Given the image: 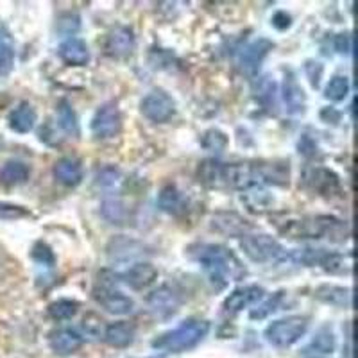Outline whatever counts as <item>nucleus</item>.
<instances>
[{"label":"nucleus","mask_w":358,"mask_h":358,"mask_svg":"<svg viewBox=\"0 0 358 358\" xmlns=\"http://www.w3.org/2000/svg\"><path fill=\"white\" fill-rule=\"evenodd\" d=\"M201 268L215 289H224L228 281H238L245 274L244 265L231 252V249L219 244H201L194 252Z\"/></svg>","instance_id":"f257e3e1"},{"label":"nucleus","mask_w":358,"mask_h":358,"mask_svg":"<svg viewBox=\"0 0 358 358\" xmlns=\"http://www.w3.org/2000/svg\"><path fill=\"white\" fill-rule=\"evenodd\" d=\"M281 233L289 238H331L334 242H344L348 238V226L344 220L331 215H308L296 220H287Z\"/></svg>","instance_id":"f03ea898"},{"label":"nucleus","mask_w":358,"mask_h":358,"mask_svg":"<svg viewBox=\"0 0 358 358\" xmlns=\"http://www.w3.org/2000/svg\"><path fill=\"white\" fill-rule=\"evenodd\" d=\"M210 331V324L201 319H188V321L181 322L178 328L167 331V334L159 335L158 338L152 341V348L163 351H174V353H181V351L192 350L196 348L201 341Z\"/></svg>","instance_id":"7ed1b4c3"},{"label":"nucleus","mask_w":358,"mask_h":358,"mask_svg":"<svg viewBox=\"0 0 358 358\" xmlns=\"http://www.w3.org/2000/svg\"><path fill=\"white\" fill-rule=\"evenodd\" d=\"M241 248L245 257L255 264H271V262L285 260L289 252L285 248L271 235L257 233V235H245L241 241Z\"/></svg>","instance_id":"20e7f679"},{"label":"nucleus","mask_w":358,"mask_h":358,"mask_svg":"<svg viewBox=\"0 0 358 358\" xmlns=\"http://www.w3.org/2000/svg\"><path fill=\"white\" fill-rule=\"evenodd\" d=\"M308 330V321L301 315H290L285 319H278L265 328V341L274 348H290Z\"/></svg>","instance_id":"39448f33"},{"label":"nucleus","mask_w":358,"mask_h":358,"mask_svg":"<svg viewBox=\"0 0 358 358\" xmlns=\"http://www.w3.org/2000/svg\"><path fill=\"white\" fill-rule=\"evenodd\" d=\"M94 296L99 305L106 310V312L113 313V315H126V313L133 312L134 308L133 299L115 287L113 276L110 280H104L101 276V280L97 281V287L94 290Z\"/></svg>","instance_id":"423d86ee"},{"label":"nucleus","mask_w":358,"mask_h":358,"mask_svg":"<svg viewBox=\"0 0 358 358\" xmlns=\"http://www.w3.org/2000/svg\"><path fill=\"white\" fill-rule=\"evenodd\" d=\"M92 134L99 140L115 138L122 129V115L115 102H104L95 110L92 122H90Z\"/></svg>","instance_id":"0eeeda50"},{"label":"nucleus","mask_w":358,"mask_h":358,"mask_svg":"<svg viewBox=\"0 0 358 358\" xmlns=\"http://www.w3.org/2000/svg\"><path fill=\"white\" fill-rule=\"evenodd\" d=\"M140 111L143 117L149 118L151 122L163 124L169 122L176 113V102L167 92L163 90H152L151 94H147L140 102Z\"/></svg>","instance_id":"6e6552de"},{"label":"nucleus","mask_w":358,"mask_h":358,"mask_svg":"<svg viewBox=\"0 0 358 358\" xmlns=\"http://www.w3.org/2000/svg\"><path fill=\"white\" fill-rule=\"evenodd\" d=\"M305 185L322 197L342 196L341 178L330 169L310 167L305 172Z\"/></svg>","instance_id":"1a4fd4ad"},{"label":"nucleus","mask_w":358,"mask_h":358,"mask_svg":"<svg viewBox=\"0 0 358 358\" xmlns=\"http://www.w3.org/2000/svg\"><path fill=\"white\" fill-rule=\"evenodd\" d=\"M273 49V41L267 40V38H258L252 43H249L248 47H244V50L238 56V66L248 76H255L262 66V63H264L265 57L268 56V52Z\"/></svg>","instance_id":"9d476101"},{"label":"nucleus","mask_w":358,"mask_h":358,"mask_svg":"<svg viewBox=\"0 0 358 358\" xmlns=\"http://www.w3.org/2000/svg\"><path fill=\"white\" fill-rule=\"evenodd\" d=\"M265 297V289L260 285H245L241 289L233 290L222 303V308L226 313H238L245 308L258 305Z\"/></svg>","instance_id":"9b49d317"},{"label":"nucleus","mask_w":358,"mask_h":358,"mask_svg":"<svg viewBox=\"0 0 358 358\" xmlns=\"http://www.w3.org/2000/svg\"><path fill=\"white\" fill-rule=\"evenodd\" d=\"M147 303H149V308L155 312V315L167 319L179 310V306H181V296L172 287L162 285L158 290H155L149 296Z\"/></svg>","instance_id":"f8f14e48"},{"label":"nucleus","mask_w":358,"mask_h":358,"mask_svg":"<svg viewBox=\"0 0 358 358\" xmlns=\"http://www.w3.org/2000/svg\"><path fill=\"white\" fill-rule=\"evenodd\" d=\"M120 278L133 290H143L158 280V268L149 262H136Z\"/></svg>","instance_id":"ddd939ff"},{"label":"nucleus","mask_w":358,"mask_h":358,"mask_svg":"<svg viewBox=\"0 0 358 358\" xmlns=\"http://www.w3.org/2000/svg\"><path fill=\"white\" fill-rule=\"evenodd\" d=\"M52 174L57 179V183L65 185V187H78L85 178V169H83V163L79 158L65 156V158L57 159L54 163Z\"/></svg>","instance_id":"4468645a"},{"label":"nucleus","mask_w":358,"mask_h":358,"mask_svg":"<svg viewBox=\"0 0 358 358\" xmlns=\"http://www.w3.org/2000/svg\"><path fill=\"white\" fill-rule=\"evenodd\" d=\"M212 228L226 236H245L251 231V224L244 217L233 212H219L213 215Z\"/></svg>","instance_id":"2eb2a0df"},{"label":"nucleus","mask_w":358,"mask_h":358,"mask_svg":"<svg viewBox=\"0 0 358 358\" xmlns=\"http://www.w3.org/2000/svg\"><path fill=\"white\" fill-rule=\"evenodd\" d=\"M57 54L62 57V62L69 66H86L90 63V49L81 38H66L59 45Z\"/></svg>","instance_id":"dca6fc26"},{"label":"nucleus","mask_w":358,"mask_h":358,"mask_svg":"<svg viewBox=\"0 0 358 358\" xmlns=\"http://www.w3.org/2000/svg\"><path fill=\"white\" fill-rule=\"evenodd\" d=\"M134 45H136V40H134L133 31L129 27H117L108 36L106 52L113 57H126L133 54Z\"/></svg>","instance_id":"f3484780"},{"label":"nucleus","mask_w":358,"mask_h":358,"mask_svg":"<svg viewBox=\"0 0 358 358\" xmlns=\"http://www.w3.org/2000/svg\"><path fill=\"white\" fill-rule=\"evenodd\" d=\"M49 344L56 355L69 357V355L76 353L83 346V337L78 331L63 328V330H56L50 334Z\"/></svg>","instance_id":"a211bd4d"},{"label":"nucleus","mask_w":358,"mask_h":358,"mask_svg":"<svg viewBox=\"0 0 358 358\" xmlns=\"http://www.w3.org/2000/svg\"><path fill=\"white\" fill-rule=\"evenodd\" d=\"M38 120V113L36 110L33 108V104H29V102H20L15 110L9 113L8 117V124L15 133L25 134L29 131H33L34 126H36Z\"/></svg>","instance_id":"6ab92c4d"},{"label":"nucleus","mask_w":358,"mask_h":358,"mask_svg":"<svg viewBox=\"0 0 358 358\" xmlns=\"http://www.w3.org/2000/svg\"><path fill=\"white\" fill-rule=\"evenodd\" d=\"M315 299H319L324 305L337 306V308H351V289L348 287H338V285H321L315 290Z\"/></svg>","instance_id":"aec40b11"},{"label":"nucleus","mask_w":358,"mask_h":358,"mask_svg":"<svg viewBox=\"0 0 358 358\" xmlns=\"http://www.w3.org/2000/svg\"><path fill=\"white\" fill-rule=\"evenodd\" d=\"M15 40L8 25L0 20V78H8L15 69Z\"/></svg>","instance_id":"412c9836"},{"label":"nucleus","mask_w":358,"mask_h":358,"mask_svg":"<svg viewBox=\"0 0 358 358\" xmlns=\"http://www.w3.org/2000/svg\"><path fill=\"white\" fill-rule=\"evenodd\" d=\"M281 97H283V102H285L289 113H303L305 111L306 95L294 76L285 78L283 90H281Z\"/></svg>","instance_id":"4be33fe9"},{"label":"nucleus","mask_w":358,"mask_h":358,"mask_svg":"<svg viewBox=\"0 0 358 358\" xmlns=\"http://www.w3.org/2000/svg\"><path fill=\"white\" fill-rule=\"evenodd\" d=\"M158 206L162 212L171 213V215H179L185 212L187 201H185L183 192H179L174 185H165L158 196Z\"/></svg>","instance_id":"5701e85b"},{"label":"nucleus","mask_w":358,"mask_h":358,"mask_svg":"<svg viewBox=\"0 0 358 358\" xmlns=\"http://www.w3.org/2000/svg\"><path fill=\"white\" fill-rule=\"evenodd\" d=\"M102 338L113 348H127L134 341V326L126 321L108 324Z\"/></svg>","instance_id":"b1692460"},{"label":"nucleus","mask_w":358,"mask_h":358,"mask_svg":"<svg viewBox=\"0 0 358 358\" xmlns=\"http://www.w3.org/2000/svg\"><path fill=\"white\" fill-rule=\"evenodd\" d=\"M29 176H31V169L24 162H18V159L6 162L0 167V183L8 185V187L24 185L29 179Z\"/></svg>","instance_id":"393cba45"},{"label":"nucleus","mask_w":358,"mask_h":358,"mask_svg":"<svg viewBox=\"0 0 358 358\" xmlns=\"http://www.w3.org/2000/svg\"><path fill=\"white\" fill-rule=\"evenodd\" d=\"M242 201H244V204L248 206V210L251 213H265L271 208V204H273L271 194L267 190H264L262 187H258V185L244 190Z\"/></svg>","instance_id":"a878e982"},{"label":"nucleus","mask_w":358,"mask_h":358,"mask_svg":"<svg viewBox=\"0 0 358 358\" xmlns=\"http://www.w3.org/2000/svg\"><path fill=\"white\" fill-rule=\"evenodd\" d=\"M56 117H57V126L59 129L63 131L69 136H79V122H78V115L73 111V108L70 106L69 101H59L56 110Z\"/></svg>","instance_id":"bb28decb"},{"label":"nucleus","mask_w":358,"mask_h":358,"mask_svg":"<svg viewBox=\"0 0 358 358\" xmlns=\"http://www.w3.org/2000/svg\"><path fill=\"white\" fill-rule=\"evenodd\" d=\"M319 267H322L326 273L330 274H348L353 268V258H351V255L324 251V257H322Z\"/></svg>","instance_id":"cd10ccee"},{"label":"nucleus","mask_w":358,"mask_h":358,"mask_svg":"<svg viewBox=\"0 0 358 358\" xmlns=\"http://www.w3.org/2000/svg\"><path fill=\"white\" fill-rule=\"evenodd\" d=\"M252 94H255V97H257L264 106L271 108L276 104L278 86L276 83H274V79H271L268 76H264V78H258V81H255V85H252Z\"/></svg>","instance_id":"c85d7f7f"},{"label":"nucleus","mask_w":358,"mask_h":358,"mask_svg":"<svg viewBox=\"0 0 358 358\" xmlns=\"http://www.w3.org/2000/svg\"><path fill=\"white\" fill-rule=\"evenodd\" d=\"M102 217L111 224H124L127 219V208L118 197H106L101 204Z\"/></svg>","instance_id":"c756f323"},{"label":"nucleus","mask_w":358,"mask_h":358,"mask_svg":"<svg viewBox=\"0 0 358 358\" xmlns=\"http://www.w3.org/2000/svg\"><path fill=\"white\" fill-rule=\"evenodd\" d=\"M79 310V303L73 301V299H57V301H52L47 308L50 317L54 321H69L72 319Z\"/></svg>","instance_id":"7c9ffc66"},{"label":"nucleus","mask_w":358,"mask_h":358,"mask_svg":"<svg viewBox=\"0 0 358 358\" xmlns=\"http://www.w3.org/2000/svg\"><path fill=\"white\" fill-rule=\"evenodd\" d=\"M350 79L346 76H334L330 79V83L326 85L324 88V95L326 99H330L331 102H341L350 95Z\"/></svg>","instance_id":"2f4dec72"},{"label":"nucleus","mask_w":358,"mask_h":358,"mask_svg":"<svg viewBox=\"0 0 358 358\" xmlns=\"http://www.w3.org/2000/svg\"><path fill=\"white\" fill-rule=\"evenodd\" d=\"M337 346V341H335V335L330 328H321L315 335V338L310 344V350H313V353L317 355H331Z\"/></svg>","instance_id":"473e14b6"},{"label":"nucleus","mask_w":358,"mask_h":358,"mask_svg":"<svg viewBox=\"0 0 358 358\" xmlns=\"http://www.w3.org/2000/svg\"><path fill=\"white\" fill-rule=\"evenodd\" d=\"M283 296H285V292H276L273 297H268V299H265L264 297L260 305H255L251 308V312H249L251 319H258V321H260V319L268 317L271 313H274L276 310H280Z\"/></svg>","instance_id":"72a5a7b5"},{"label":"nucleus","mask_w":358,"mask_h":358,"mask_svg":"<svg viewBox=\"0 0 358 358\" xmlns=\"http://www.w3.org/2000/svg\"><path fill=\"white\" fill-rule=\"evenodd\" d=\"M201 145L210 152H222L228 147V136L220 129H208L201 138Z\"/></svg>","instance_id":"f704fd0d"},{"label":"nucleus","mask_w":358,"mask_h":358,"mask_svg":"<svg viewBox=\"0 0 358 358\" xmlns=\"http://www.w3.org/2000/svg\"><path fill=\"white\" fill-rule=\"evenodd\" d=\"M31 257H33V260L36 262L38 265H41V267L52 268L54 265H56V257H54L52 249L45 244V242H36V244H34L33 251H31Z\"/></svg>","instance_id":"c9c22d12"},{"label":"nucleus","mask_w":358,"mask_h":358,"mask_svg":"<svg viewBox=\"0 0 358 358\" xmlns=\"http://www.w3.org/2000/svg\"><path fill=\"white\" fill-rule=\"evenodd\" d=\"M27 215L29 212L24 206L0 201V220H18V219H24V217Z\"/></svg>","instance_id":"e433bc0d"},{"label":"nucleus","mask_w":358,"mask_h":358,"mask_svg":"<svg viewBox=\"0 0 358 358\" xmlns=\"http://www.w3.org/2000/svg\"><path fill=\"white\" fill-rule=\"evenodd\" d=\"M83 328L88 335H94V337H99V335H104V330H106V326H104V321L101 317H97L95 313H88L85 319H83Z\"/></svg>","instance_id":"4c0bfd02"},{"label":"nucleus","mask_w":358,"mask_h":358,"mask_svg":"<svg viewBox=\"0 0 358 358\" xmlns=\"http://www.w3.org/2000/svg\"><path fill=\"white\" fill-rule=\"evenodd\" d=\"M118 178H120V172H118L117 169L104 167L102 171H99L97 183L101 185V187H113V185L118 181Z\"/></svg>","instance_id":"58836bf2"},{"label":"nucleus","mask_w":358,"mask_h":358,"mask_svg":"<svg viewBox=\"0 0 358 358\" xmlns=\"http://www.w3.org/2000/svg\"><path fill=\"white\" fill-rule=\"evenodd\" d=\"M305 72L308 76L310 83H312L313 88H317L319 83H321L322 78V65L319 62H306Z\"/></svg>","instance_id":"ea45409f"},{"label":"nucleus","mask_w":358,"mask_h":358,"mask_svg":"<svg viewBox=\"0 0 358 358\" xmlns=\"http://www.w3.org/2000/svg\"><path fill=\"white\" fill-rule=\"evenodd\" d=\"M273 25L278 29V31H287V29H289L290 25H292V17H290V15L287 11L274 13Z\"/></svg>","instance_id":"a19ab883"},{"label":"nucleus","mask_w":358,"mask_h":358,"mask_svg":"<svg viewBox=\"0 0 358 358\" xmlns=\"http://www.w3.org/2000/svg\"><path fill=\"white\" fill-rule=\"evenodd\" d=\"M341 111H337L335 110V108H331V106H328V108H322L321 110V120L322 122H326V124H338L341 122Z\"/></svg>","instance_id":"79ce46f5"},{"label":"nucleus","mask_w":358,"mask_h":358,"mask_svg":"<svg viewBox=\"0 0 358 358\" xmlns=\"http://www.w3.org/2000/svg\"><path fill=\"white\" fill-rule=\"evenodd\" d=\"M335 50L341 54L351 52V36L350 34H338V36L335 38Z\"/></svg>","instance_id":"37998d69"}]
</instances>
